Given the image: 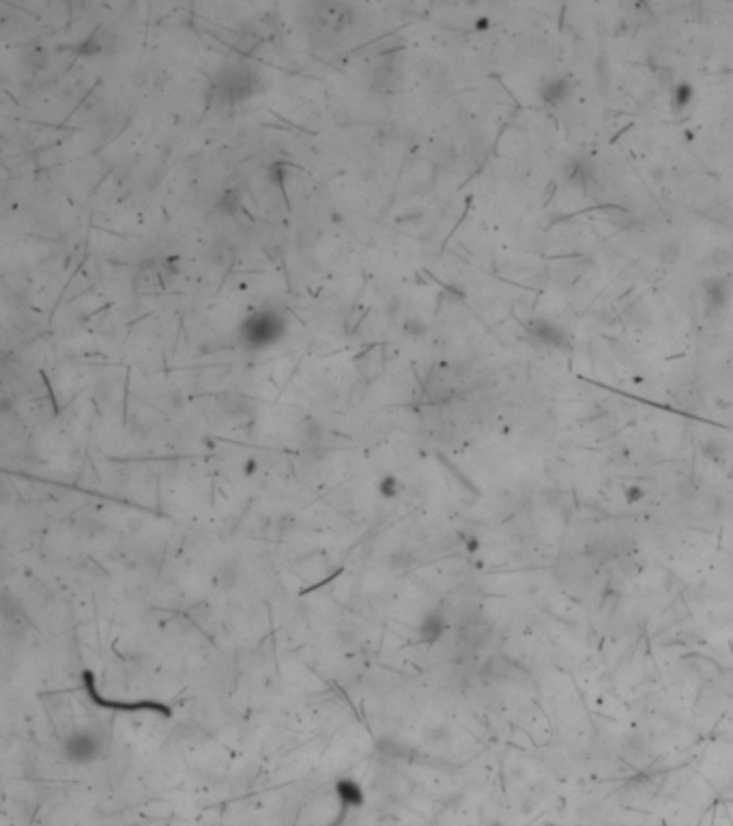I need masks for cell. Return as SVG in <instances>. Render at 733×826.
I'll list each match as a JSON object with an SVG mask.
<instances>
[{
  "instance_id": "obj_1",
  "label": "cell",
  "mask_w": 733,
  "mask_h": 826,
  "mask_svg": "<svg viewBox=\"0 0 733 826\" xmlns=\"http://www.w3.org/2000/svg\"><path fill=\"white\" fill-rule=\"evenodd\" d=\"M101 749H103L101 736L88 728L73 730L63 743V755L71 764H90L99 758Z\"/></svg>"
},
{
  "instance_id": "obj_2",
  "label": "cell",
  "mask_w": 733,
  "mask_h": 826,
  "mask_svg": "<svg viewBox=\"0 0 733 826\" xmlns=\"http://www.w3.org/2000/svg\"><path fill=\"white\" fill-rule=\"evenodd\" d=\"M314 22L321 31H327V33H340L344 31L350 20H353V9L348 5H340V3H325V5H316L314 7Z\"/></svg>"
},
{
  "instance_id": "obj_3",
  "label": "cell",
  "mask_w": 733,
  "mask_h": 826,
  "mask_svg": "<svg viewBox=\"0 0 733 826\" xmlns=\"http://www.w3.org/2000/svg\"><path fill=\"white\" fill-rule=\"evenodd\" d=\"M166 284H168V278L164 276V269L157 267L155 263H145L134 278V289L138 295H155Z\"/></svg>"
},
{
  "instance_id": "obj_4",
  "label": "cell",
  "mask_w": 733,
  "mask_h": 826,
  "mask_svg": "<svg viewBox=\"0 0 733 826\" xmlns=\"http://www.w3.org/2000/svg\"><path fill=\"white\" fill-rule=\"evenodd\" d=\"M703 299L709 312H720L731 299V284L727 278H709L703 282Z\"/></svg>"
},
{
  "instance_id": "obj_5",
  "label": "cell",
  "mask_w": 733,
  "mask_h": 826,
  "mask_svg": "<svg viewBox=\"0 0 733 826\" xmlns=\"http://www.w3.org/2000/svg\"><path fill=\"white\" fill-rule=\"evenodd\" d=\"M529 329H531V334H534L542 344L559 346V344L566 342L563 331L559 329V325H555V323H551V321H546V319H538V321L529 323Z\"/></svg>"
},
{
  "instance_id": "obj_6",
  "label": "cell",
  "mask_w": 733,
  "mask_h": 826,
  "mask_svg": "<svg viewBox=\"0 0 733 826\" xmlns=\"http://www.w3.org/2000/svg\"><path fill=\"white\" fill-rule=\"evenodd\" d=\"M568 95H570V84H568V80H563V78L546 80V82L542 84V88H540V97H542L549 105L561 103Z\"/></svg>"
},
{
  "instance_id": "obj_7",
  "label": "cell",
  "mask_w": 733,
  "mask_h": 826,
  "mask_svg": "<svg viewBox=\"0 0 733 826\" xmlns=\"http://www.w3.org/2000/svg\"><path fill=\"white\" fill-rule=\"evenodd\" d=\"M445 629H447L445 618H443L441 614L432 611V614H428V616L422 620V624H420V637H422V641L432 644V641L441 639V635L445 633Z\"/></svg>"
},
{
  "instance_id": "obj_8",
  "label": "cell",
  "mask_w": 733,
  "mask_h": 826,
  "mask_svg": "<svg viewBox=\"0 0 733 826\" xmlns=\"http://www.w3.org/2000/svg\"><path fill=\"white\" fill-rule=\"evenodd\" d=\"M340 796H342V800L348 802V805H357V802L363 800L361 790H359L353 781H342V783H340Z\"/></svg>"
},
{
  "instance_id": "obj_9",
  "label": "cell",
  "mask_w": 733,
  "mask_h": 826,
  "mask_svg": "<svg viewBox=\"0 0 733 826\" xmlns=\"http://www.w3.org/2000/svg\"><path fill=\"white\" fill-rule=\"evenodd\" d=\"M22 58H24V63H26L31 69H41V67L46 65V61H48V54H46L41 48H35V46H33V48H28V50L24 52Z\"/></svg>"
},
{
  "instance_id": "obj_10",
  "label": "cell",
  "mask_w": 733,
  "mask_h": 826,
  "mask_svg": "<svg viewBox=\"0 0 733 826\" xmlns=\"http://www.w3.org/2000/svg\"><path fill=\"white\" fill-rule=\"evenodd\" d=\"M692 95H695L692 86H690V84H686V82H682V84H677V86H675V93H673V103H675L677 108H686V105L692 101Z\"/></svg>"
},
{
  "instance_id": "obj_11",
  "label": "cell",
  "mask_w": 733,
  "mask_h": 826,
  "mask_svg": "<svg viewBox=\"0 0 733 826\" xmlns=\"http://www.w3.org/2000/svg\"><path fill=\"white\" fill-rule=\"evenodd\" d=\"M682 254V248L675 242H669L660 248V261L662 263H675Z\"/></svg>"
},
{
  "instance_id": "obj_12",
  "label": "cell",
  "mask_w": 733,
  "mask_h": 826,
  "mask_svg": "<svg viewBox=\"0 0 733 826\" xmlns=\"http://www.w3.org/2000/svg\"><path fill=\"white\" fill-rule=\"evenodd\" d=\"M731 250H727V248H716L712 254H709V263L714 265V267H727L729 263H731Z\"/></svg>"
}]
</instances>
